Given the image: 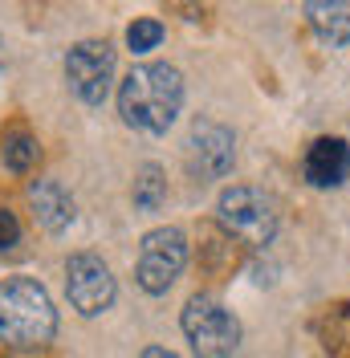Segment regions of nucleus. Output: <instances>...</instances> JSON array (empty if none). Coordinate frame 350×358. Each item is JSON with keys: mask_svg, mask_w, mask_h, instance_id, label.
I'll list each match as a JSON object with an SVG mask.
<instances>
[{"mask_svg": "<svg viewBox=\"0 0 350 358\" xmlns=\"http://www.w3.org/2000/svg\"><path fill=\"white\" fill-rule=\"evenodd\" d=\"M183 110V73L167 62H143L118 82V114L139 134H167Z\"/></svg>", "mask_w": 350, "mask_h": 358, "instance_id": "nucleus-1", "label": "nucleus"}, {"mask_svg": "<svg viewBox=\"0 0 350 358\" xmlns=\"http://www.w3.org/2000/svg\"><path fill=\"white\" fill-rule=\"evenodd\" d=\"M57 334L53 297L37 277H4L0 281V342L13 350H41Z\"/></svg>", "mask_w": 350, "mask_h": 358, "instance_id": "nucleus-2", "label": "nucleus"}, {"mask_svg": "<svg viewBox=\"0 0 350 358\" xmlns=\"http://www.w3.org/2000/svg\"><path fill=\"white\" fill-rule=\"evenodd\" d=\"M179 326L196 358H232L241 346V322L216 293H192L179 313Z\"/></svg>", "mask_w": 350, "mask_h": 358, "instance_id": "nucleus-3", "label": "nucleus"}, {"mask_svg": "<svg viewBox=\"0 0 350 358\" xmlns=\"http://www.w3.org/2000/svg\"><path fill=\"white\" fill-rule=\"evenodd\" d=\"M216 220L224 224L228 236H237L244 245L261 248L277 236V203L273 196H265L261 187L248 183H232L224 187L216 200Z\"/></svg>", "mask_w": 350, "mask_h": 358, "instance_id": "nucleus-4", "label": "nucleus"}, {"mask_svg": "<svg viewBox=\"0 0 350 358\" xmlns=\"http://www.w3.org/2000/svg\"><path fill=\"white\" fill-rule=\"evenodd\" d=\"M188 265V236L183 228H151L139 245V261H134V281L139 289L151 293V297H163L179 281V273Z\"/></svg>", "mask_w": 350, "mask_h": 358, "instance_id": "nucleus-5", "label": "nucleus"}, {"mask_svg": "<svg viewBox=\"0 0 350 358\" xmlns=\"http://www.w3.org/2000/svg\"><path fill=\"white\" fill-rule=\"evenodd\" d=\"M66 82L74 98H82L86 106H102L114 86V49L102 37H86L66 53Z\"/></svg>", "mask_w": 350, "mask_h": 358, "instance_id": "nucleus-6", "label": "nucleus"}, {"mask_svg": "<svg viewBox=\"0 0 350 358\" xmlns=\"http://www.w3.org/2000/svg\"><path fill=\"white\" fill-rule=\"evenodd\" d=\"M114 273L102 257H94V252H74L66 261V297L69 306L82 313V317H98V313H106L114 306Z\"/></svg>", "mask_w": 350, "mask_h": 358, "instance_id": "nucleus-7", "label": "nucleus"}, {"mask_svg": "<svg viewBox=\"0 0 350 358\" xmlns=\"http://www.w3.org/2000/svg\"><path fill=\"white\" fill-rule=\"evenodd\" d=\"M237 163V138L220 122H196L188 134V167L196 179H224Z\"/></svg>", "mask_w": 350, "mask_h": 358, "instance_id": "nucleus-8", "label": "nucleus"}, {"mask_svg": "<svg viewBox=\"0 0 350 358\" xmlns=\"http://www.w3.org/2000/svg\"><path fill=\"white\" fill-rule=\"evenodd\" d=\"M302 176L309 187H338L350 176V143L338 134L314 138L306 147V159H302Z\"/></svg>", "mask_w": 350, "mask_h": 358, "instance_id": "nucleus-9", "label": "nucleus"}, {"mask_svg": "<svg viewBox=\"0 0 350 358\" xmlns=\"http://www.w3.org/2000/svg\"><path fill=\"white\" fill-rule=\"evenodd\" d=\"M29 203H33V216L45 232H66L74 224V196L57 179H37L29 187Z\"/></svg>", "mask_w": 350, "mask_h": 358, "instance_id": "nucleus-10", "label": "nucleus"}, {"mask_svg": "<svg viewBox=\"0 0 350 358\" xmlns=\"http://www.w3.org/2000/svg\"><path fill=\"white\" fill-rule=\"evenodd\" d=\"M306 17L314 24V33L338 49V45L350 41V4H338V0H309L306 4Z\"/></svg>", "mask_w": 350, "mask_h": 358, "instance_id": "nucleus-11", "label": "nucleus"}, {"mask_svg": "<svg viewBox=\"0 0 350 358\" xmlns=\"http://www.w3.org/2000/svg\"><path fill=\"white\" fill-rule=\"evenodd\" d=\"M0 159H4V167H8L13 176H29V171L41 163V143H37V134H29L24 127L4 131V138H0Z\"/></svg>", "mask_w": 350, "mask_h": 358, "instance_id": "nucleus-12", "label": "nucleus"}, {"mask_svg": "<svg viewBox=\"0 0 350 358\" xmlns=\"http://www.w3.org/2000/svg\"><path fill=\"white\" fill-rule=\"evenodd\" d=\"M167 200V176L159 163H143L134 176V208L139 212H159Z\"/></svg>", "mask_w": 350, "mask_h": 358, "instance_id": "nucleus-13", "label": "nucleus"}, {"mask_svg": "<svg viewBox=\"0 0 350 358\" xmlns=\"http://www.w3.org/2000/svg\"><path fill=\"white\" fill-rule=\"evenodd\" d=\"M127 45H131V53H151L163 45V21H155V17H139V21L127 29Z\"/></svg>", "mask_w": 350, "mask_h": 358, "instance_id": "nucleus-14", "label": "nucleus"}, {"mask_svg": "<svg viewBox=\"0 0 350 358\" xmlns=\"http://www.w3.org/2000/svg\"><path fill=\"white\" fill-rule=\"evenodd\" d=\"M17 245H21V224H17V216L8 208H0V252H8Z\"/></svg>", "mask_w": 350, "mask_h": 358, "instance_id": "nucleus-15", "label": "nucleus"}, {"mask_svg": "<svg viewBox=\"0 0 350 358\" xmlns=\"http://www.w3.org/2000/svg\"><path fill=\"white\" fill-rule=\"evenodd\" d=\"M139 358H179V355H175V350H167V346H147Z\"/></svg>", "mask_w": 350, "mask_h": 358, "instance_id": "nucleus-16", "label": "nucleus"}]
</instances>
